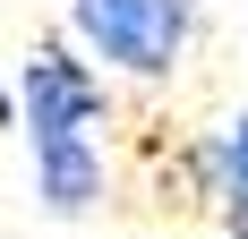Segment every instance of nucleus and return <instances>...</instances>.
Masks as SVG:
<instances>
[{"label": "nucleus", "instance_id": "f257e3e1", "mask_svg": "<svg viewBox=\"0 0 248 239\" xmlns=\"http://www.w3.org/2000/svg\"><path fill=\"white\" fill-rule=\"evenodd\" d=\"M69 34L120 77H171L197 34V0H69Z\"/></svg>", "mask_w": 248, "mask_h": 239}, {"label": "nucleus", "instance_id": "f03ea898", "mask_svg": "<svg viewBox=\"0 0 248 239\" xmlns=\"http://www.w3.org/2000/svg\"><path fill=\"white\" fill-rule=\"evenodd\" d=\"M103 120H111V86H103L94 60H77L69 43H34L17 60V128H26L34 154H43V145L94 137Z\"/></svg>", "mask_w": 248, "mask_h": 239}, {"label": "nucleus", "instance_id": "7ed1b4c3", "mask_svg": "<svg viewBox=\"0 0 248 239\" xmlns=\"http://www.w3.org/2000/svg\"><path fill=\"white\" fill-rule=\"evenodd\" d=\"M94 196H103V137L43 145V154H34V205H43L51 222H77V214H94Z\"/></svg>", "mask_w": 248, "mask_h": 239}, {"label": "nucleus", "instance_id": "20e7f679", "mask_svg": "<svg viewBox=\"0 0 248 239\" xmlns=\"http://www.w3.org/2000/svg\"><path fill=\"white\" fill-rule=\"evenodd\" d=\"M205 171H214V188H223V196H240V188H248V111H231L223 128H214Z\"/></svg>", "mask_w": 248, "mask_h": 239}, {"label": "nucleus", "instance_id": "39448f33", "mask_svg": "<svg viewBox=\"0 0 248 239\" xmlns=\"http://www.w3.org/2000/svg\"><path fill=\"white\" fill-rule=\"evenodd\" d=\"M223 231H231V239H248V188H240V196H223Z\"/></svg>", "mask_w": 248, "mask_h": 239}]
</instances>
